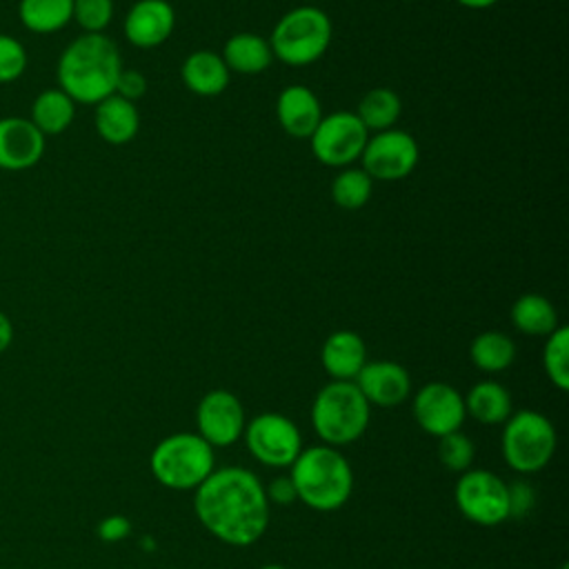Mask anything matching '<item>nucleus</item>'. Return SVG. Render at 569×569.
<instances>
[{
  "instance_id": "obj_12",
  "label": "nucleus",
  "mask_w": 569,
  "mask_h": 569,
  "mask_svg": "<svg viewBox=\"0 0 569 569\" xmlns=\"http://www.w3.org/2000/svg\"><path fill=\"white\" fill-rule=\"evenodd\" d=\"M413 418L422 431L436 438L460 431L467 418L465 398L447 382H427L413 396Z\"/></svg>"
},
{
  "instance_id": "obj_4",
  "label": "nucleus",
  "mask_w": 569,
  "mask_h": 569,
  "mask_svg": "<svg viewBox=\"0 0 569 569\" xmlns=\"http://www.w3.org/2000/svg\"><path fill=\"white\" fill-rule=\"evenodd\" d=\"M369 407L353 380H333L313 398L311 427L329 447L349 445L365 433L371 416Z\"/></svg>"
},
{
  "instance_id": "obj_37",
  "label": "nucleus",
  "mask_w": 569,
  "mask_h": 569,
  "mask_svg": "<svg viewBox=\"0 0 569 569\" xmlns=\"http://www.w3.org/2000/svg\"><path fill=\"white\" fill-rule=\"evenodd\" d=\"M456 2L462 7H469V9H487V7L496 4L498 0H456Z\"/></svg>"
},
{
  "instance_id": "obj_33",
  "label": "nucleus",
  "mask_w": 569,
  "mask_h": 569,
  "mask_svg": "<svg viewBox=\"0 0 569 569\" xmlns=\"http://www.w3.org/2000/svg\"><path fill=\"white\" fill-rule=\"evenodd\" d=\"M147 91V78L136 71V69H122L120 76H118V82H116V96L129 100V102H136L138 98H142Z\"/></svg>"
},
{
  "instance_id": "obj_5",
  "label": "nucleus",
  "mask_w": 569,
  "mask_h": 569,
  "mask_svg": "<svg viewBox=\"0 0 569 569\" xmlns=\"http://www.w3.org/2000/svg\"><path fill=\"white\" fill-rule=\"evenodd\" d=\"M213 447L198 433L180 431L162 438L151 451L153 478L178 491L196 489L213 471Z\"/></svg>"
},
{
  "instance_id": "obj_11",
  "label": "nucleus",
  "mask_w": 569,
  "mask_h": 569,
  "mask_svg": "<svg viewBox=\"0 0 569 569\" xmlns=\"http://www.w3.org/2000/svg\"><path fill=\"white\" fill-rule=\"evenodd\" d=\"M360 160L371 180H400L418 164V144L413 136L391 127L367 138Z\"/></svg>"
},
{
  "instance_id": "obj_31",
  "label": "nucleus",
  "mask_w": 569,
  "mask_h": 569,
  "mask_svg": "<svg viewBox=\"0 0 569 569\" xmlns=\"http://www.w3.org/2000/svg\"><path fill=\"white\" fill-rule=\"evenodd\" d=\"M113 18V0H73V20L84 33H104Z\"/></svg>"
},
{
  "instance_id": "obj_1",
  "label": "nucleus",
  "mask_w": 569,
  "mask_h": 569,
  "mask_svg": "<svg viewBox=\"0 0 569 569\" xmlns=\"http://www.w3.org/2000/svg\"><path fill=\"white\" fill-rule=\"evenodd\" d=\"M202 527L231 547L253 545L269 525V500L260 478L244 467L213 469L193 498Z\"/></svg>"
},
{
  "instance_id": "obj_25",
  "label": "nucleus",
  "mask_w": 569,
  "mask_h": 569,
  "mask_svg": "<svg viewBox=\"0 0 569 569\" xmlns=\"http://www.w3.org/2000/svg\"><path fill=\"white\" fill-rule=\"evenodd\" d=\"M511 322L527 336H549L558 327V313L545 296L522 293L511 307Z\"/></svg>"
},
{
  "instance_id": "obj_9",
  "label": "nucleus",
  "mask_w": 569,
  "mask_h": 569,
  "mask_svg": "<svg viewBox=\"0 0 569 569\" xmlns=\"http://www.w3.org/2000/svg\"><path fill=\"white\" fill-rule=\"evenodd\" d=\"M242 433L249 453L267 467H291L302 451L300 429L282 413H260L244 425Z\"/></svg>"
},
{
  "instance_id": "obj_20",
  "label": "nucleus",
  "mask_w": 569,
  "mask_h": 569,
  "mask_svg": "<svg viewBox=\"0 0 569 569\" xmlns=\"http://www.w3.org/2000/svg\"><path fill=\"white\" fill-rule=\"evenodd\" d=\"M182 82L198 96H218L229 84V69L222 56L213 51H193L182 62Z\"/></svg>"
},
{
  "instance_id": "obj_39",
  "label": "nucleus",
  "mask_w": 569,
  "mask_h": 569,
  "mask_svg": "<svg viewBox=\"0 0 569 569\" xmlns=\"http://www.w3.org/2000/svg\"><path fill=\"white\" fill-rule=\"evenodd\" d=\"M560 569H567V562H565V565H562V567H560Z\"/></svg>"
},
{
  "instance_id": "obj_21",
  "label": "nucleus",
  "mask_w": 569,
  "mask_h": 569,
  "mask_svg": "<svg viewBox=\"0 0 569 569\" xmlns=\"http://www.w3.org/2000/svg\"><path fill=\"white\" fill-rule=\"evenodd\" d=\"M76 118V102L58 87L40 91L31 102L29 120L47 138L69 129Z\"/></svg>"
},
{
  "instance_id": "obj_8",
  "label": "nucleus",
  "mask_w": 569,
  "mask_h": 569,
  "mask_svg": "<svg viewBox=\"0 0 569 569\" xmlns=\"http://www.w3.org/2000/svg\"><path fill=\"white\" fill-rule=\"evenodd\" d=\"M460 513L482 527H493L511 516L509 487L500 476L487 469H467L453 489Z\"/></svg>"
},
{
  "instance_id": "obj_26",
  "label": "nucleus",
  "mask_w": 569,
  "mask_h": 569,
  "mask_svg": "<svg viewBox=\"0 0 569 569\" xmlns=\"http://www.w3.org/2000/svg\"><path fill=\"white\" fill-rule=\"evenodd\" d=\"M471 362L487 373H498L511 367L516 358V345L507 333L485 331L478 333L469 347Z\"/></svg>"
},
{
  "instance_id": "obj_6",
  "label": "nucleus",
  "mask_w": 569,
  "mask_h": 569,
  "mask_svg": "<svg viewBox=\"0 0 569 569\" xmlns=\"http://www.w3.org/2000/svg\"><path fill=\"white\" fill-rule=\"evenodd\" d=\"M331 42L329 16L311 4L289 9L273 27L269 47L289 67H307L322 58Z\"/></svg>"
},
{
  "instance_id": "obj_28",
  "label": "nucleus",
  "mask_w": 569,
  "mask_h": 569,
  "mask_svg": "<svg viewBox=\"0 0 569 569\" xmlns=\"http://www.w3.org/2000/svg\"><path fill=\"white\" fill-rule=\"evenodd\" d=\"M373 191V180L365 169H342L331 182V198L342 209H360Z\"/></svg>"
},
{
  "instance_id": "obj_17",
  "label": "nucleus",
  "mask_w": 569,
  "mask_h": 569,
  "mask_svg": "<svg viewBox=\"0 0 569 569\" xmlns=\"http://www.w3.org/2000/svg\"><path fill=\"white\" fill-rule=\"evenodd\" d=\"M276 118L289 136L309 138L322 118V107L309 87L291 84L278 93Z\"/></svg>"
},
{
  "instance_id": "obj_24",
  "label": "nucleus",
  "mask_w": 569,
  "mask_h": 569,
  "mask_svg": "<svg viewBox=\"0 0 569 569\" xmlns=\"http://www.w3.org/2000/svg\"><path fill=\"white\" fill-rule=\"evenodd\" d=\"M465 409L482 425H500L511 416V396L500 382L480 380L469 389Z\"/></svg>"
},
{
  "instance_id": "obj_16",
  "label": "nucleus",
  "mask_w": 569,
  "mask_h": 569,
  "mask_svg": "<svg viewBox=\"0 0 569 569\" xmlns=\"http://www.w3.org/2000/svg\"><path fill=\"white\" fill-rule=\"evenodd\" d=\"M176 27V11L167 0H138L124 18V36L133 47L153 49L162 44Z\"/></svg>"
},
{
  "instance_id": "obj_38",
  "label": "nucleus",
  "mask_w": 569,
  "mask_h": 569,
  "mask_svg": "<svg viewBox=\"0 0 569 569\" xmlns=\"http://www.w3.org/2000/svg\"><path fill=\"white\" fill-rule=\"evenodd\" d=\"M258 569H289V567H284V565H262Z\"/></svg>"
},
{
  "instance_id": "obj_34",
  "label": "nucleus",
  "mask_w": 569,
  "mask_h": 569,
  "mask_svg": "<svg viewBox=\"0 0 569 569\" xmlns=\"http://www.w3.org/2000/svg\"><path fill=\"white\" fill-rule=\"evenodd\" d=\"M98 538L104 542H120L131 533V522L124 516H107L98 522Z\"/></svg>"
},
{
  "instance_id": "obj_23",
  "label": "nucleus",
  "mask_w": 569,
  "mask_h": 569,
  "mask_svg": "<svg viewBox=\"0 0 569 569\" xmlns=\"http://www.w3.org/2000/svg\"><path fill=\"white\" fill-rule=\"evenodd\" d=\"M18 20L31 33H56L73 20V0H18Z\"/></svg>"
},
{
  "instance_id": "obj_27",
  "label": "nucleus",
  "mask_w": 569,
  "mask_h": 569,
  "mask_svg": "<svg viewBox=\"0 0 569 569\" xmlns=\"http://www.w3.org/2000/svg\"><path fill=\"white\" fill-rule=\"evenodd\" d=\"M400 111L402 102L398 93L387 87H376L362 96L356 116L367 131H385L393 127V122L400 118Z\"/></svg>"
},
{
  "instance_id": "obj_7",
  "label": "nucleus",
  "mask_w": 569,
  "mask_h": 569,
  "mask_svg": "<svg viewBox=\"0 0 569 569\" xmlns=\"http://www.w3.org/2000/svg\"><path fill=\"white\" fill-rule=\"evenodd\" d=\"M556 445L558 436L551 420L533 409H520L505 420L502 456L518 473H533L547 467Z\"/></svg>"
},
{
  "instance_id": "obj_2",
  "label": "nucleus",
  "mask_w": 569,
  "mask_h": 569,
  "mask_svg": "<svg viewBox=\"0 0 569 569\" xmlns=\"http://www.w3.org/2000/svg\"><path fill=\"white\" fill-rule=\"evenodd\" d=\"M122 71L120 51L104 33H82L71 40L56 64L58 89L76 104H98L116 91Z\"/></svg>"
},
{
  "instance_id": "obj_29",
  "label": "nucleus",
  "mask_w": 569,
  "mask_h": 569,
  "mask_svg": "<svg viewBox=\"0 0 569 569\" xmlns=\"http://www.w3.org/2000/svg\"><path fill=\"white\" fill-rule=\"evenodd\" d=\"M542 367L547 378L560 389H569V329L556 327L545 342L542 349Z\"/></svg>"
},
{
  "instance_id": "obj_3",
  "label": "nucleus",
  "mask_w": 569,
  "mask_h": 569,
  "mask_svg": "<svg viewBox=\"0 0 569 569\" xmlns=\"http://www.w3.org/2000/svg\"><path fill=\"white\" fill-rule=\"evenodd\" d=\"M298 500L316 511L342 507L353 491V471L347 458L329 445L307 447L291 462L289 473Z\"/></svg>"
},
{
  "instance_id": "obj_35",
  "label": "nucleus",
  "mask_w": 569,
  "mask_h": 569,
  "mask_svg": "<svg viewBox=\"0 0 569 569\" xmlns=\"http://www.w3.org/2000/svg\"><path fill=\"white\" fill-rule=\"evenodd\" d=\"M264 493H267V500H269V502H276V505H291L293 500H298L296 487H293V482H291L289 476H278V478H273V480L264 487Z\"/></svg>"
},
{
  "instance_id": "obj_14",
  "label": "nucleus",
  "mask_w": 569,
  "mask_h": 569,
  "mask_svg": "<svg viewBox=\"0 0 569 569\" xmlns=\"http://www.w3.org/2000/svg\"><path fill=\"white\" fill-rule=\"evenodd\" d=\"M47 138L24 116L0 118V169L27 171L44 156Z\"/></svg>"
},
{
  "instance_id": "obj_15",
  "label": "nucleus",
  "mask_w": 569,
  "mask_h": 569,
  "mask_svg": "<svg viewBox=\"0 0 569 569\" xmlns=\"http://www.w3.org/2000/svg\"><path fill=\"white\" fill-rule=\"evenodd\" d=\"M353 382L365 400L376 407H396L405 402L411 391L409 371L391 360L365 362Z\"/></svg>"
},
{
  "instance_id": "obj_32",
  "label": "nucleus",
  "mask_w": 569,
  "mask_h": 569,
  "mask_svg": "<svg viewBox=\"0 0 569 569\" xmlns=\"http://www.w3.org/2000/svg\"><path fill=\"white\" fill-rule=\"evenodd\" d=\"M27 64L29 56L24 44L9 33H0V84H11L20 80L27 71Z\"/></svg>"
},
{
  "instance_id": "obj_19",
  "label": "nucleus",
  "mask_w": 569,
  "mask_h": 569,
  "mask_svg": "<svg viewBox=\"0 0 569 569\" xmlns=\"http://www.w3.org/2000/svg\"><path fill=\"white\" fill-rule=\"evenodd\" d=\"M93 124L98 136L109 144H124L136 138L140 129V113L136 102H129L116 93L96 104Z\"/></svg>"
},
{
  "instance_id": "obj_18",
  "label": "nucleus",
  "mask_w": 569,
  "mask_h": 569,
  "mask_svg": "<svg viewBox=\"0 0 569 569\" xmlns=\"http://www.w3.org/2000/svg\"><path fill=\"white\" fill-rule=\"evenodd\" d=\"M320 362L333 380H356L367 362L362 338L349 329L333 331L320 349Z\"/></svg>"
},
{
  "instance_id": "obj_22",
  "label": "nucleus",
  "mask_w": 569,
  "mask_h": 569,
  "mask_svg": "<svg viewBox=\"0 0 569 569\" xmlns=\"http://www.w3.org/2000/svg\"><path fill=\"white\" fill-rule=\"evenodd\" d=\"M222 60L227 64L229 71H238V73H260L264 71L271 60H273V51L269 47V40H264L258 33H236L224 42L222 49Z\"/></svg>"
},
{
  "instance_id": "obj_30",
  "label": "nucleus",
  "mask_w": 569,
  "mask_h": 569,
  "mask_svg": "<svg viewBox=\"0 0 569 569\" xmlns=\"http://www.w3.org/2000/svg\"><path fill=\"white\" fill-rule=\"evenodd\" d=\"M438 456L447 469L467 471L476 458V447L469 436H465L462 431H453L440 438Z\"/></svg>"
},
{
  "instance_id": "obj_10",
  "label": "nucleus",
  "mask_w": 569,
  "mask_h": 569,
  "mask_svg": "<svg viewBox=\"0 0 569 569\" xmlns=\"http://www.w3.org/2000/svg\"><path fill=\"white\" fill-rule=\"evenodd\" d=\"M369 131L353 111H333L322 116L309 136L316 160L327 167H347L360 158Z\"/></svg>"
},
{
  "instance_id": "obj_13",
  "label": "nucleus",
  "mask_w": 569,
  "mask_h": 569,
  "mask_svg": "<svg viewBox=\"0 0 569 569\" xmlns=\"http://www.w3.org/2000/svg\"><path fill=\"white\" fill-rule=\"evenodd\" d=\"M198 436L211 447H229L244 431V409L227 389L207 391L196 409Z\"/></svg>"
},
{
  "instance_id": "obj_36",
  "label": "nucleus",
  "mask_w": 569,
  "mask_h": 569,
  "mask_svg": "<svg viewBox=\"0 0 569 569\" xmlns=\"http://www.w3.org/2000/svg\"><path fill=\"white\" fill-rule=\"evenodd\" d=\"M11 342H13V322L4 311H0V353H4L11 347Z\"/></svg>"
}]
</instances>
